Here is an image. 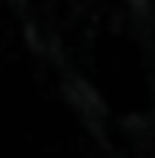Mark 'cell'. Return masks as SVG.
Segmentation results:
<instances>
[{
  "label": "cell",
  "instance_id": "6da1fadb",
  "mask_svg": "<svg viewBox=\"0 0 155 158\" xmlns=\"http://www.w3.org/2000/svg\"><path fill=\"white\" fill-rule=\"evenodd\" d=\"M13 6H16V10H26V0H10Z\"/></svg>",
  "mask_w": 155,
  "mask_h": 158
}]
</instances>
